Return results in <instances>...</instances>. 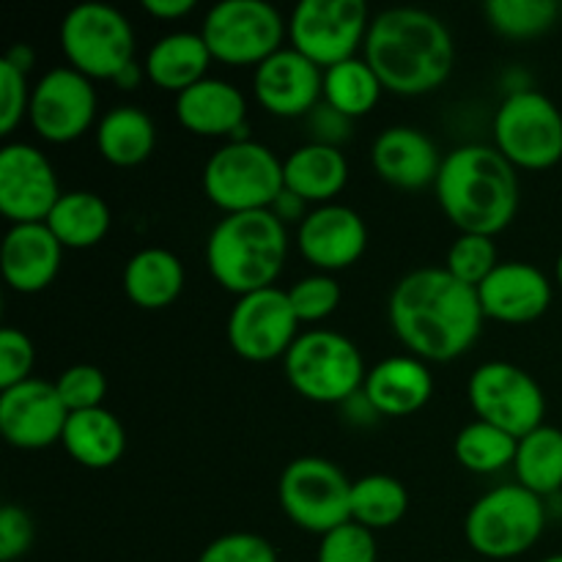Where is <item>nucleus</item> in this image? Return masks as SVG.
<instances>
[{"mask_svg": "<svg viewBox=\"0 0 562 562\" xmlns=\"http://www.w3.org/2000/svg\"><path fill=\"white\" fill-rule=\"evenodd\" d=\"M387 313L401 344L431 362L464 355L486 318L475 285L461 283L445 267H420L404 274L390 294Z\"/></svg>", "mask_w": 562, "mask_h": 562, "instance_id": "nucleus-1", "label": "nucleus"}, {"mask_svg": "<svg viewBox=\"0 0 562 562\" xmlns=\"http://www.w3.org/2000/svg\"><path fill=\"white\" fill-rule=\"evenodd\" d=\"M366 60L384 91L420 97L442 86L453 71L456 47L448 25L415 5L379 11L368 27Z\"/></svg>", "mask_w": 562, "mask_h": 562, "instance_id": "nucleus-2", "label": "nucleus"}, {"mask_svg": "<svg viewBox=\"0 0 562 562\" xmlns=\"http://www.w3.org/2000/svg\"><path fill=\"white\" fill-rule=\"evenodd\" d=\"M445 217L461 234L497 236L519 212L516 168L497 146L467 143L445 154L442 170L434 184Z\"/></svg>", "mask_w": 562, "mask_h": 562, "instance_id": "nucleus-3", "label": "nucleus"}, {"mask_svg": "<svg viewBox=\"0 0 562 562\" xmlns=\"http://www.w3.org/2000/svg\"><path fill=\"white\" fill-rule=\"evenodd\" d=\"M285 256L289 234L269 209L225 214L206 241L209 272L236 296L274 285Z\"/></svg>", "mask_w": 562, "mask_h": 562, "instance_id": "nucleus-4", "label": "nucleus"}, {"mask_svg": "<svg viewBox=\"0 0 562 562\" xmlns=\"http://www.w3.org/2000/svg\"><path fill=\"white\" fill-rule=\"evenodd\" d=\"M547 527V505L530 488L505 483L472 503L464 538L486 560H514L530 552Z\"/></svg>", "mask_w": 562, "mask_h": 562, "instance_id": "nucleus-5", "label": "nucleus"}, {"mask_svg": "<svg viewBox=\"0 0 562 562\" xmlns=\"http://www.w3.org/2000/svg\"><path fill=\"white\" fill-rule=\"evenodd\" d=\"M283 362L291 387L316 404H344L360 393L368 376L360 349L335 329L302 333Z\"/></svg>", "mask_w": 562, "mask_h": 562, "instance_id": "nucleus-6", "label": "nucleus"}, {"mask_svg": "<svg viewBox=\"0 0 562 562\" xmlns=\"http://www.w3.org/2000/svg\"><path fill=\"white\" fill-rule=\"evenodd\" d=\"M283 187V162L278 154L245 137L217 148L203 168L206 198L225 214L269 209Z\"/></svg>", "mask_w": 562, "mask_h": 562, "instance_id": "nucleus-7", "label": "nucleus"}, {"mask_svg": "<svg viewBox=\"0 0 562 562\" xmlns=\"http://www.w3.org/2000/svg\"><path fill=\"white\" fill-rule=\"evenodd\" d=\"M60 49L71 69L91 80H115L135 60V31L115 5L91 0L64 16Z\"/></svg>", "mask_w": 562, "mask_h": 562, "instance_id": "nucleus-8", "label": "nucleus"}, {"mask_svg": "<svg viewBox=\"0 0 562 562\" xmlns=\"http://www.w3.org/2000/svg\"><path fill=\"white\" fill-rule=\"evenodd\" d=\"M494 143L514 168H552L562 159L560 108L536 88H516L494 115Z\"/></svg>", "mask_w": 562, "mask_h": 562, "instance_id": "nucleus-9", "label": "nucleus"}, {"mask_svg": "<svg viewBox=\"0 0 562 562\" xmlns=\"http://www.w3.org/2000/svg\"><path fill=\"white\" fill-rule=\"evenodd\" d=\"M283 514L300 530L327 536L351 521V481L322 456H302L283 470L278 483Z\"/></svg>", "mask_w": 562, "mask_h": 562, "instance_id": "nucleus-10", "label": "nucleus"}, {"mask_svg": "<svg viewBox=\"0 0 562 562\" xmlns=\"http://www.w3.org/2000/svg\"><path fill=\"white\" fill-rule=\"evenodd\" d=\"M467 395L477 420L492 423L510 437L521 439L543 426L547 395L541 384L514 362L492 360L477 366L467 384Z\"/></svg>", "mask_w": 562, "mask_h": 562, "instance_id": "nucleus-11", "label": "nucleus"}, {"mask_svg": "<svg viewBox=\"0 0 562 562\" xmlns=\"http://www.w3.org/2000/svg\"><path fill=\"white\" fill-rule=\"evenodd\" d=\"M289 22L267 0H223L203 20L201 36L223 64H263L283 47Z\"/></svg>", "mask_w": 562, "mask_h": 562, "instance_id": "nucleus-12", "label": "nucleus"}, {"mask_svg": "<svg viewBox=\"0 0 562 562\" xmlns=\"http://www.w3.org/2000/svg\"><path fill=\"white\" fill-rule=\"evenodd\" d=\"M368 5L366 0H302L289 20L291 47L318 64L322 69L355 58L366 44Z\"/></svg>", "mask_w": 562, "mask_h": 562, "instance_id": "nucleus-13", "label": "nucleus"}, {"mask_svg": "<svg viewBox=\"0 0 562 562\" xmlns=\"http://www.w3.org/2000/svg\"><path fill=\"white\" fill-rule=\"evenodd\" d=\"M300 318L289 300V291L269 285L236 300L228 316V344L241 360L272 362L289 355Z\"/></svg>", "mask_w": 562, "mask_h": 562, "instance_id": "nucleus-14", "label": "nucleus"}, {"mask_svg": "<svg viewBox=\"0 0 562 562\" xmlns=\"http://www.w3.org/2000/svg\"><path fill=\"white\" fill-rule=\"evenodd\" d=\"M27 119L36 135L49 143H71L86 135L97 119V91L91 77L71 66L44 71L31 91Z\"/></svg>", "mask_w": 562, "mask_h": 562, "instance_id": "nucleus-15", "label": "nucleus"}, {"mask_svg": "<svg viewBox=\"0 0 562 562\" xmlns=\"http://www.w3.org/2000/svg\"><path fill=\"white\" fill-rule=\"evenodd\" d=\"M64 195L49 159L31 143L0 148V212L14 225L47 223Z\"/></svg>", "mask_w": 562, "mask_h": 562, "instance_id": "nucleus-16", "label": "nucleus"}, {"mask_svg": "<svg viewBox=\"0 0 562 562\" xmlns=\"http://www.w3.org/2000/svg\"><path fill=\"white\" fill-rule=\"evenodd\" d=\"M69 409L60 401L55 382L25 379L0 390V434L11 448L42 450L64 439Z\"/></svg>", "mask_w": 562, "mask_h": 562, "instance_id": "nucleus-17", "label": "nucleus"}, {"mask_svg": "<svg viewBox=\"0 0 562 562\" xmlns=\"http://www.w3.org/2000/svg\"><path fill=\"white\" fill-rule=\"evenodd\" d=\"M256 99L280 119L307 115L324 99V71L294 47H280L252 75Z\"/></svg>", "mask_w": 562, "mask_h": 562, "instance_id": "nucleus-18", "label": "nucleus"}, {"mask_svg": "<svg viewBox=\"0 0 562 562\" xmlns=\"http://www.w3.org/2000/svg\"><path fill=\"white\" fill-rule=\"evenodd\" d=\"M300 252L322 272H338L362 258L368 247L366 220L344 203L313 209L296 228Z\"/></svg>", "mask_w": 562, "mask_h": 562, "instance_id": "nucleus-19", "label": "nucleus"}, {"mask_svg": "<svg viewBox=\"0 0 562 562\" xmlns=\"http://www.w3.org/2000/svg\"><path fill=\"white\" fill-rule=\"evenodd\" d=\"M552 283L527 261H499L497 269L477 285L483 316L505 324H527L541 318L552 305Z\"/></svg>", "mask_w": 562, "mask_h": 562, "instance_id": "nucleus-20", "label": "nucleus"}, {"mask_svg": "<svg viewBox=\"0 0 562 562\" xmlns=\"http://www.w3.org/2000/svg\"><path fill=\"white\" fill-rule=\"evenodd\" d=\"M442 159L437 143L417 126H387L379 132L371 146L373 170L387 184L401 190H423L437 184Z\"/></svg>", "mask_w": 562, "mask_h": 562, "instance_id": "nucleus-21", "label": "nucleus"}, {"mask_svg": "<svg viewBox=\"0 0 562 562\" xmlns=\"http://www.w3.org/2000/svg\"><path fill=\"white\" fill-rule=\"evenodd\" d=\"M64 258V245L47 223L11 225L0 247V267L5 283L20 294H36L55 280Z\"/></svg>", "mask_w": 562, "mask_h": 562, "instance_id": "nucleus-22", "label": "nucleus"}, {"mask_svg": "<svg viewBox=\"0 0 562 562\" xmlns=\"http://www.w3.org/2000/svg\"><path fill=\"white\" fill-rule=\"evenodd\" d=\"M362 393L384 417H406L428 404L434 376L420 357H387L368 371Z\"/></svg>", "mask_w": 562, "mask_h": 562, "instance_id": "nucleus-23", "label": "nucleus"}, {"mask_svg": "<svg viewBox=\"0 0 562 562\" xmlns=\"http://www.w3.org/2000/svg\"><path fill=\"white\" fill-rule=\"evenodd\" d=\"M247 115V99L234 82L206 77L176 97V119L192 135L220 137L239 132Z\"/></svg>", "mask_w": 562, "mask_h": 562, "instance_id": "nucleus-24", "label": "nucleus"}, {"mask_svg": "<svg viewBox=\"0 0 562 562\" xmlns=\"http://www.w3.org/2000/svg\"><path fill=\"white\" fill-rule=\"evenodd\" d=\"M212 49L201 33L176 31L159 38L146 55V77L162 91H181L195 82L206 80V69L212 64Z\"/></svg>", "mask_w": 562, "mask_h": 562, "instance_id": "nucleus-25", "label": "nucleus"}, {"mask_svg": "<svg viewBox=\"0 0 562 562\" xmlns=\"http://www.w3.org/2000/svg\"><path fill=\"white\" fill-rule=\"evenodd\" d=\"M60 442L77 464L88 470H108L124 456L126 434L119 417L99 406V409L71 412Z\"/></svg>", "mask_w": 562, "mask_h": 562, "instance_id": "nucleus-26", "label": "nucleus"}, {"mask_svg": "<svg viewBox=\"0 0 562 562\" xmlns=\"http://www.w3.org/2000/svg\"><path fill=\"white\" fill-rule=\"evenodd\" d=\"M283 181L291 192L302 195L307 203L324 206L349 181V162L340 148L305 143L291 151L283 162Z\"/></svg>", "mask_w": 562, "mask_h": 562, "instance_id": "nucleus-27", "label": "nucleus"}, {"mask_svg": "<svg viewBox=\"0 0 562 562\" xmlns=\"http://www.w3.org/2000/svg\"><path fill=\"white\" fill-rule=\"evenodd\" d=\"M184 289V263L165 247H146L124 267V291L135 305L159 311L179 300Z\"/></svg>", "mask_w": 562, "mask_h": 562, "instance_id": "nucleus-28", "label": "nucleus"}, {"mask_svg": "<svg viewBox=\"0 0 562 562\" xmlns=\"http://www.w3.org/2000/svg\"><path fill=\"white\" fill-rule=\"evenodd\" d=\"M154 146H157V126L143 108L121 104L99 121L97 148L110 165L132 168L146 162Z\"/></svg>", "mask_w": 562, "mask_h": 562, "instance_id": "nucleus-29", "label": "nucleus"}, {"mask_svg": "<svg viewBox=\"0 0 562 562\" xmlns=\"http://www.w3.org/2000/svg\"><path fill=\"white\" fill-rule=\"evenodd\" d=\"M113 214L104 198L88 190L64 192L47 217V228L69 250H86L108 236Z\"/></svg>", "mask_w": 562, "mask_h": 562, "instance_id": "nucleus-30", "label": "nucleus"}, {"mask_svg": "<svg viewBox=\"0 0 562 562\" xmlns=\"http://www.w3.org/2000/svg\"><path fill=\"white\" fill-rule=\"evenodd\" d=\"M516 483L538 497L562 494V431L541 426L519 439L514 459Z\"/></svg>", "mask_w": 562, "mask_h": 562, "instance_id": "nucleus-31", "label": "nucleus"}, {"mask_svg": "<svg viewBox=\"0 0 562 562\" xmlns=\"http://www.w3.org/2000/svg\"><path fill=\"white\" fill-rule=\"evenodd\" d=\"M384 86L366 58H349L324 69V102L349 119L371 113Z\"/></svg>", "mask_w": 562, "mask_h": 562, "instance_id": "nucleus-32", "label": "nucleus"}, {"mask_svg": "<svg viewBox=\"0 0 562 562\" xmlns=\"http://www.w3.org/2000/svg\"><path fill=\"white\" fill-rule=\"evenodd\" d=\"M409 508L404 483L393 475H366L351 483V521L368 530H387L398 525Z\"/></svg>", "mask_w": 562, "mask_h": 562, "instance_id": "nucleus-33", "label": "nucleus"}, {"mask_svg": "<svg viewBox=\"0 0 562 562\" xmlns=\"http://www.w3.org/2000/svg\"><path fill=\"white\" fill-rule=\"evenodd\" d=\"M516 448H519V439L483 420L461 428L453 442L456 461L477 475H492L505 467H514Z\"/></svg>", "mask_w": 562, "mask_h": 562, "instance_id": "nucleus-34", "label": "nucleus"}, {"mask_svg": "<svg viewBox=\"0 0 562 562\" xmlns=\"http://www.w3.org/2000/svg\"><path fill=\"white\" fill-rule=\"evenodd\" d=\"M488 25L505 38H536L562 16L554 0H488L483 5Z\"/></svg>", "mask_w": 562, "mask_h": 562, "instance_id": "nucleus-35", "label": "nucleus"}, {"mask_svg": "<svg viewBox=\"0 0 562 562\" xmlns=\"http://www.w3.org/2000/svg\"><path fill=\"white\" fill-rule=\"evenodd\" d=\"M497 245L492 236L481 234H459V239L448 250V269L453 278H459L467 285H481L488 274L497 269Z\"/></svg>", "mask_w": 562, "mask_h": 562, "instance_id": "nucleus-36", "label": "nucleus"}, {"mask_svg": "<svg viewBox=\"0 0 562 562\" xmlns=\"http://www.w3.org/2000/svg\"><path fill=\"white\" fill-rule=\"evenodd\" d=\"M289 300L300 324L322 322V318L333 316L335 307L340 305V285L333 274H307L291 285Z\"/></svg>", "mask_w": 562, "mask_h": 562, "instance_id": "nucleus-37", "label": "nucleus"}, {"mask_svg": "<svg viewBox=\"0 0 562 562\" xmlns=\"http://www.w3.org/2000/svg\"><path fill=\"white\" fill-rule=\"evenodd\" d=\"M379 547L376 538L368 527L357 525V521H346V525L335 527L333 532L322 536L318 543L316 562H376Z\"/></svg>", "mask_w": 562, "mask_h": 562, "instance_id": "nucleus-38", "label": "nucleus"}, {"mask_svg": "<svg viewBox=\"0 0 562 562\" xmlns=\"http://www.w3.org/2000/svg\"><path fill=\"white\" fill-rule=\"evenodd\" d=\"M55 390H58L64 406L71 412H86V409H99L108 395V379L99 371L97 366H71L66 368L64 373L55 382Z\"/></svg>", "mask_w": 562, "mask_h": 562, "instance_id": "nucleus-39", "label": "nucleus"}, {"mask_svg": "<svg viewBox=\"0 0 562 562\" xmlns=\"http://www.w3.org/2000/svg\"><path fill=\"white\" fill-rule=\"evenodd\" d=\"M198 562H278L272 543L256 532H228L209 543Z\"/></svg>", "mask_w": 562, "mask_h": 562, "instance_id": "nucleus-40", "label": "nucleus"}, {"mask_svg": "<svg viewBox=\"0 0 562 562\" xmlns=\"http://www.w3.org/2000/svg\"><path fill=\"white\" fill-rule=\"evenodd\" d=\"M31 91L25 71L0 60V135H11L31 110Z\"/></svg>", "mask_w": 562, "mask_h": 562, "instance_id": "nucleus-41", "label": "nucleus"}, {"mask_svg": "<svg viewBox=\"0 0 562 562\" xmlns=\"http://www.w3.org/2000/svg\"><path fill=\"white\" fill-rule=\"evenodd\" d=\"M33 360H36V351H33L31 338L22 329L5 327L0 333V390L31 379Z\"/></svg>", "mask_w": 562, "mask_h": 562, "instance_id": "nucleus-42", "label": "nucleus"}, {"mask_svg": "<svg viewBox=\"0 0 562 562\" xmlns=\"http://www.w3.org/2000/svg\"><path fill=\"white\" fill-rule=\"evenodd\" d=\"M33 519L20 505L0 508V562H14L27 554L33 543Z\"/></svg>", "mask_w": 562, "mask_h": 562, "instance_id": "nucleus-43", "label": "nucleus"}, {"mask_svg": "<svg viewBox=\"0 0 562 562\" xmlns=\"http://www.w3.org/2000/svg\"><path fill=\"white\" fill-rule=\"evenodd\" d=\"M307 132H311V143L318 146H333L340 148L355 132V119L344 115L340 110H335L329 102H318L311 113L305 115Z\"/></svg>", "mask_w": 562, "mask_h": 562, "instance_id": "nucleus-44", "label": "nucleus"}, {"mask_svg": "<svg viewBox=\"0 0 562 562\" xmlns=\"http://www.w3.org/2000/svg\"><path fill=\"white\" fill-rule=\"evenodd\" d=\"M269 212L274 214V217L280 220L283 225L289 223H302V220L307 217V201L302 195H296V192H291L289 187H283V192H280L278 198H274V203L269 206Z\"/></svg>", "mask_w": 562, "mask_h": 562, "instance_id": "nucleus-45", "label": "nucleus"}, {"mask_svg": "<svg viewBox=\"0 0 562 562\" xmlns=\"http://www.w3.org/2000/svg\"><path fill=\"white\" fill-rule=\"evenodd\" d=\"M143 9L159 20H179L195 9V0H143Z\"/></svg>", "mask_w": 562, "mask_h": 562, "instance_id": "nucleus-46", "label": "nucleus"}, {"mask_svg": "<svg viewBox=\"0 0 562 562\" xmlns=\"http://www.w3.org/2000/svg\"><path fill=\"white\" fill-rule=\"evenodd\" d=\"M5 60H9L11 66H16V69L20 71H31L33 66H36V49L31 47V44H25V42H20V44H14V47L9 49V53H5Z\"/></svg>", "mask_w": 562, "mask_h": 562, "instance_id": "nucleus-47", "label": "nucleus"}, {"mask_svg": "<svg viewBox=\"0 0 562 562\" xmlns=\"http://www.w3.org/2000/svg\"><path fill=\"white\" fill-rule=\"evenodd\" d=\"M143 77H146V66H140V64H135V60H132V64L126 66V69L121 71V75L115 77L113 82L121 88V91H132V88L140 86Z\"/></svg>", "mask_w": 562, "mask_h": 562, "instance_id": "nucleus-48", "label": "nucleus"}, {"mask_svg": "<svg viewBox=\"0 0 562 562\" xmlns=\"http://www.w3.org/2000/svg\"><path fill=\"white\" fill-rule=\"evenodd\" d=\"M554 278H558V285H560V291H562V252H560L558 263H554Z\"/></svg>", "mask_w": 562, "mask_h": 562, "instance_id": "nucleus-49", "label": "nucleus"}, {"mask_svg": "<svg viewBox=\"0 0 562 562\" xmlns=\"http://www.w3.org/2000/svg\"><path fill=\"white\" fill-rule=\"evenodd\" d=\"M541 562H562V552L560 554H549V558L541 560Z\"/></svg>", "mask_w": 562, "mask_h": 562, "instance_id": "nucleus-50", "label": "nucleus"}, {"mask_svg": "<svg viewBox=\"0 0 562 562\" xmlns=\"http://www.w3.org/2000/svg\"><path fill=\"white\" fill-rule=\"evenodd\" d=\"M560 11H562V3H560Z\"/></svg>", "mask_w": 562, "mask_h": 562, "instance_id": "nucleus-51", "label": "nucleus"}]
</instances>
